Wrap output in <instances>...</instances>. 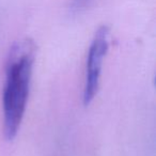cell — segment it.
Segmentation results:
<instances>
[{"instance_id": "cell-1", "label": "cell", "mask_w": 156, "mask_h": 156, "mask_svg": "<svg viewBox=\"0 0 156 156\" xmlns=\"http://www.w3.org/2000/svg\"><path fill=\"white\" fill-rule=\"evenodd\" d=\"M35 46L31 39H22L11 46L5 61V81L2 94L3 132L7 140H13L24 119L28 103Z\"/></svg>"}, {"instance_id": "cell-2", "label": "cell", "mask_w": 156, "mask_h": 156, "mask_svg": "<svg viewBox=\"0 0 156 156\" xmlns=\"http://www.w3.org/2000/svg\"><path fill=\"white\" fill-rule=\"evenodd\" d=\"M109 44H110V29L107 26L100 27L96 30L88 50L83 94L85 106H89L98 94L103 62L108 52Z\"/></svg>"}, {"instance_id": "cell-3", "label": "cell", "mask_w": 156, "mask_h": 156, "mask_svg": "<svg viewBox=\"0 0 156 156\" xmlns=\"http://www.w3.org/2000/svg\"><path fill=\"white\" fill-rule=\"evenodd\" d=\"M92 0H73L72 1V9L75 11H81L86 9L91 3Z\"/></svg>"}]
</instances>
